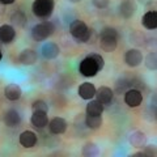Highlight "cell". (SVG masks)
Segmentation results:
<instances>
[{
	"mask_svg": "<svg viewBox=\"0 0 157 157\" xmlns=\"http://www.w3.org/2000/svg\"><path fill=\"white\" fill-rule=\"evenodd\" d=\"M100 45L106 52H113L118 45V32L114 28L106 26L100 33Z\"/></svg>",
	"mask_w": 157,
	"mask_h": 157,
	"instance_id": "1",
	"label": "cell"
},
{
	"mask_svg": "<svg viewBox=\"0 0 157 157\" xmlns=\"http://www.w3.org/2000/svg\"><path fill=\"white\" fill-rule=\"evenodd\" d=\"M70 33L75 41L81 42V43L88 42L92 36L90 29L88 28V25L82 20H73L70 24Z\"/></svg>",
	"mask_w": 157,
	"mask_h": 157,
	"instance_id": "2",
	"label": "cell"
},
{
	"mask_svg": "<svg viewBox=\"0 0 157 157\" xmlns=\"http://www.w3.org/2000/svg\"><path fill=\"white\" fill-rule=\"evenodd\" d=\"M55 8V0H34L32 11L38 18H48Z\"/></svg>",
	"mask_w": 157,
	"mask_h": 157,
	"instance_id": "3",
	"label": "cell"
},
{
	"mask_svg": "<svg viewBox=\"0 0 157 157\" xmlns=\"http://www.w3.org/2000/svg\"><path fill=\"white\" fill-rule=\"evenodd\" d=\"M55 32V25L52 22H41V24H37L34 25L32 29V38L37 42H41V41H45L48 37L52 36V33Z\"/></svg>",
	"mask_w": 157,
	"mask_h": 157,
	"instance_id": "4",
	"label": "cell"
},
{
	"mask_svg": "<svg viewBox=\"0 0 157 157\" xmlns=\"http://www.w3.org/2000/svg\"><path fill=\"white\" fill-rule=\"evenodd\" d=\"M78 71L84 77H94L98 72H100V68H98L97 63L94 62V59L92 56L88 55L86 58H84L78 64Z\"/></svg>",
	"mask_w": 157,
	"mask_h": 157,
	"instance_id": "5",
	"label": "cell"
},
{
	"mask_svg": "<svg viewBox=\"0 0 157 157\" xmlns=\"http://www.w3.org/2000/svg\"><path fill=\"white\" fill-rule=\"evenodd\" d=\"M124 102L128 107H137L143 102V94L136 88H130L124 92Z\"/></svg>",
	"mask_w": 157,
	"mask_h": 157,
	"instance_id": "6",
	"label": "cell"
},
{
	"mask_svg": "<svg viewBox=\"0 0 157 157\" xmlns=\"http://www.w3.org/2000/svg\"><path fill=\"white\" fill-rule=\"evenodd\" d=\"M143 59H144V55L139 48H130V50L124 54L126 64L128 67H132V68L140 66L141 63H143Z\"/></svg>",
	"mask_w": 157,
	"mask_h": 157,
	"instance_id": "7",
	"label": "cell"
},
{
	"mask_svg": "<svg viewBox=\"0 0 157 157\" xmlns=\"http://www.w3.org/2000/svg\"><path fill=\"white\" fill-rule=\"evenodd\" d=\"M137 11V6L134 0H123L119 7H118V12H119V16L123 17L124 20H128L135 14V12Z\"/></svg>",
	"mask_w": 157,
	"mask_h": 157,
	"instance_id": "8",
	"label": "cell"
},
{
	"mask_svg": "<svg viewBox=\"0 0 157 157\" xmlns=\"http://www.w3.org/2000/svg\"><path fill=\"white\" fill-rule=\"evenodd\" d=\"M48 130H50L51 134L54 135H62L64 134V132L67 131V122L66 119H63V118L60 117H55L52 118V119L48 122Z\"/></svg>",
	"mask_w": 157,
	"mask_h": 157,
	"instance_id": "9",
	"label": "cell"
},
{
	"mask_svg": "<svg viewBox=\"0 0 157 157\" xmlns=\"http://www.w3.org/2000/svg\"><path fill=\"white\" fill-rule=\"evenodd\" d=\"M96 100L98 102H101L102 105L111 104L113 98H114V90L109 86H100L98 89H96Z\"/></svg>",
	"mask_w": 157,
	"mask_h": 157,
	"instance_id": "10",
	"label": "cell"
},
{
	"mask_svg": "<svg viewBox=\"0 0 157 157\" xmlns=\"http://www.w3.org/2000/svg\"><path fill=\"white\" fill-rule=\"evenodd\" d=\"M37 51H34L33 48H25L20 52L18 55V62L21 63L22 66H33L37 63Z\"/></svg>",
	"mask_w": 157,
	"mask_h": 157,
	"instance_id": "11",
	"label": "cell"
},
{
	"mask_svg": "<svg viewBox=\"0 0 157 157\" xmlns=\"http://www.w3.org/2000/svg\"><path fill=\"white\" fill-rule=\"evenodd\" d=\"M3 121H4V123H6L7 127H17L20 123H21V115H20V113L17 110L9 109L4 113Z\"/></svg>",
	"mask_w": 157,
	"mask_h": 157,
	"instance_id": "12",
	"label": "cell"
},
{
	"mask_svg": "<svg viewBox=\"0 0 157 157\" xmlns=\"http://www.w3.org/2000/svg\"><path fill=\"white\" fill-rule=\"evenodd\" d=\"M18 141L24 148H32V147H34L37 144V135H36V132L26 130V131H24L20 134Z\"/></svg>",
	"mask_w": 157,
	"mask_h": 157,
	"instance_id": "13",
	"label": "cell"
},
{
	"mask_svg": "<svg viewBox=\"0 0 157 157\" xmlns=\"http://www.w3.org/2000/svg\"><path fill=\"white\" fill-rule=\"evenodd\" d=\"M41 52H42L43 58H46V59H55V58L59 56V54H60V48H59V46L56 45V43L47 42V43H45V45L42 46Z\"/></svg>",
	"mask_w": 157,
	"mask_h": 157,
	"instance_id": "14",
	"label": "cell"
},
{
	"mask_svg": "<svg viewBox=\"0 0 157 157\" xmlns=\"http://www.w3.org/2000/svg\"><path fill=\"white\" fill-rule=\"evenodd\" d=\"M30 122L36 128H43V127H46L48 124L47 113L46 111H33Z\"/></svg>",
	"mask_w": 157,
	"mask_h": 157,
	"instance_id": "15",
	"label": "cell"
},
{
	"mask_svg": "<svg viewBox=\"0 0 157 157\" xmlns=\"http://www.w3.org/2000/svg\"><path fill=\"white\" fill-rule=\"evenodd\" d=\"M4 96L9 101H18L22 96V89L17 84H8L4 88Z\"/></svg>",
	"mask_w": 157,
	"mask_h": 157,
	"instance_id": "16",
	"label": "cell"
},
{
	"mask_svg": "<svg viewBox=\"0 0 157 157\" xmlns=\"http://www.w3.org/2000/svg\"><path fill=\"white\" fill-rule=\"evenodd\" d=\"M77 92H78V96L85 101H89L92 98H94V96H96V88L92 82H82V84L78 86Z\"/></svg>",
	"mask_w": 157,
	"mask_h": 157,
	"instance_id": "17",
	"label": "cell"
},
{
	"mask_svg": "<svg viewBox=\"0 0 157 157\" xmlns=\"http://www.w3.org/2000/svg\"><path fill=\"white\" fill-rule=\"evenodd\" d=\"M16 38V30L12 25H2L0 26V41L3 43H11Z\"/></svg>",
	"mask_w": 157,
	"mask_h": 157,
	"instance_id": "18",
	"label": "cell"
},
{
	"mask_svg": "<svg viewBox=\"0 0 157 157\" xmlns=\"http://www.w3.org/2000/svg\"><path fill=\"white\" fill-rule=\"evenodd\" d=\"M130 144L134 148H143L147 144V136L143 131H134L130 135Z\"/></svg>",
	"mask_w": 157,
	"mask_h": 157,
	"instance_id": "19",
	"label": "cell"
},
{
	"mask_svg": "<svg viewBox=\"0 0 157 157\" xmlns=\"http://www.w3.org/2000/svg\"><path fill=\"white\" fill-rule=\"evenodd\" d=\"M141 24L148 30H155L157 28V12L156 11L147 12L143 16V18H141Z\"/></svg>",
	"mask_w": 157,
	"mask_h": 157,
	"instance_id": "20",
	"label": "cell"
},
{
	"mask_svg": "<svg viewBox=\"0 0 157 157\" xmlns=\"http://www.w3.org/2000/svg\"><path fill=\"white\" fill-rule=\"evenodd\" d=\"M105 107L104 105L101 104V102H98L97 100H89L88 102V105L85 107V113L88 115H102V113H104Z\"/></svg>",
	"mask_w": 157,
	"mask_h": 157,
	"instance_id": "21",
	"label": "cell"
},
{
	"mask_svg": "<svg viewBox=\"0 0 157 157\" xmlns=\"http://www.w3.org/2000/svg\"><path fill=\"white\" fill-rule=\"evenodd\" d=\"M11 22L17 28H25L26 22H28V17L22 11H16L14 13H12Z\"/></svg>",
	"mask_w": 157,
	"mask_h": 157,
	"instance_id": "22",
	"label": "cell"
},
{
	"mask_svg": "<svg viewBox=\"0 0 157 157\" xmlns=\"http://www.w3.org/2000/svg\"><path fill=\"white\" fill-rule=\"evenodd\" d=\"M102 123H104V121H102L101 115H88L86 114V117H85V124L88 128H90V130L101 128Z\"/></svg>",
	"mask_w": 157,
	"mask_h": 157,
	"instance_id": "23",
	"label": "cell"
},
{
	"mask_svg": "<svg viewBox=\"0 0 157 157\" xmlns=\"http://www.w3.org/2000/svg\"><path fill=\"white\" fill-rule=\"evenodd\" d=\"M82 156L85 157H93V156H97L100 153V149H98V147L96 143H93V141H88V143L84 144L82 147V151H81Z\"/></svg>",
	"mask_w": 157,
	"mask_h": 157,
	"instance_id": "24",
	"label": "cell"
},
{
	"mask_svg": "<svg viewBox=\"0 0 157 157\" xmlns=\"http://www.w3.org/2000/svg\"><path fill=\"white\" fill-rule=\"evenodd\" d=\"M143 62L145 63V67L148 68L149 71H156L157 68V56L155 51H151L148 55L145 56V59H143Z\"/></svg>",
	"mask_w": 157,
	"mask_h": 157,
	"instance_id": "25",
	"label": "cell"
},
{
	"mask_svg": "<svg viewBox=\"0 0 157 157\" xmlns=\"http://www.w3.org/2000/svg\"><path fill=\"white\" fill-rule=\"evenodd\" d=\"M131 88V80H127V78H121L117 82V88L115 92L117 93H124L126 90H128Z\"/></svg>",
	"mask_w": 157,
	"mask_h": 157,
	"instance_id": "26",
	"label": "cell"
},
{
	"mask_svg": "<svg viewBox=\"0 0 157 157\" xmlns=\"http://www.w3.org/2000/svg\"><path fill=\"white\" fill-rule=\"evenodd\" d=\"M32 110L33 111H46V113H48V105H47V102H45L43 100H36L32 104Z\"/></svg>",
	"mask_w": 157,
	"mask_h": 157,
	"instance_id": "27",
	"label": "cell"
},
{
	"mask_svg": "<svg viewBox=\"0 0 157 157\" xmlns=\"http://www.w3.org/2000/svg\"><path fill=\"white\" fill-rule=\"evenodd\" d=\"M89 56H92L93 59H94V62L97 63L100 71L104 70V67H105V59H104V56L100 55V54H89Z\"/></svg>",
	"mask_w": 157,
	"mask_h": 157,
	"instance_id": "28",
	"label": "cell"
},
{
	"mask_svg": "<svg viewBox=\"0 0 157 157\" xmlns=\"http://www.w3.org/2000/svg\"><path fill=\"white\" fill-rule=\"evenodd\" d=\"M143 152H144V155L145 157H156V147L155 145H144L143 147Z\"/></svg>",
	"mask_w": 157,
	"mask_h": 157,
	"instance_id": "29",
	"label": "cell"
},
{
	"mask_svg": "<svg viewBox=\"0 0 157 157\" xmlns=\"http://www.w3.org/2000/svg\"><path fill=\"white\" fill-rule=\"evenodd\" d=\"M110 0H92V4L98 9H104L109 6Z\"/></svg>",
	"mask_w": 157,
	"mask_h": 157,
	"instance_id": "30",
	"label": "cell"
},
{
	"mask_svg": "<svg viewBox=\"0 0 157 157\" xmlns=\"http://www.w3.org/2000/svg\"><path fill=\"white\" fill-rule=\"evenodd\" d=\"M14 2H16V0H0V3L4 4V6H11Z\"/></svg>",
	"mask_w": 157,
	"mask_h": 157,
	"instance_id": "31",
	"label": "cell"
},
{
	"mask_svg": "<svg viewBox=\"0 0 157 157\" xmlns=\"http://www.w3.org/2000/svg\"><path fill=\"white\" fill-rule=\"evenodd\" d=\"M132 156H140V157H145V155H144V152L141 151V152H136V153H134Z\"/></svg>",
	"mask_w": 157,
	"mask_h": 157,
	"instance_id": "32",
	"label": "cell"
},
{
	"mask_svg": "<svg viewBox=\"0 0 157 157\" xmlns=\"http://www.w3.org/2000/svg\"><path fill=\"white\" fill-rule=\"evenodd\" d=\"M68 2H70V3H80L81 0H68Z\"/></svg>",
	"mask_w": 157,
	"mask_h": 157,
	"instance_id": "33",
	"label": "cell"
},
{
	"mask_svg": "<svg viewBox=\"0 0 157 157\" xmlns=\"http://www.w3.org/2000/svg\"><path fill=\"white\" fill-rule=\"evenodd\" d=\"M2 58H3V54H2V50H0V60H2Z\"/></svg>",
	"mask_w": 157,
	"mask_h": 157,
	"instance_id": "34",
	"label": "cell"
}]
</instances>
